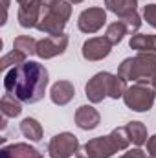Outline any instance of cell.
Listing matches in <instances>:
<instances>
[{
  "instance_id": "6da1fadb",
  "label": "cell",
  "mask_w": 156,
  "mask_h": 158,
  "mask_svg": "<svg viewBox=\"0 0 156 158\" xmlns=\"http://www.w3.org/2000/svg\"><path fill=\"white\" fill-rule=\"evenodd\" d=\"M48 83H50V74L46 66L37 61H26L6 72L4 88L7 94L15 96L22 103L33 105L44 98Z\"/></svg>"
},
{
  "instance_id": "7a4b0ae2",
  "label": "cell",
  "mask_w": 156,
  "mask_h": 158,
  "mask_svg": "<svg viewBox=\"0 0 156 158\" xmlns=\"http://www.w3.org/2000/svg\"><path fill=\"white\" fill-rule=\"evenodd\" d=\"M117 76L125 81L153 85V77L156 76V52H138V55L123 59L117 68Z\"/></svg>"
},
{
  "instance_id": "3957f363",
  "label": "cell",
  "mask_w": 156,
  "mask_h": 158,
  "mask_svg": "<svg viewBox=\"0 0 156 158\" xmlns=\"http://www.w3.org/2000/svg\"><path fill=\"white\" fill-rule=\"evenodd\" d=\"M70 15H72L70 0H51L42 7L37 30L46 35H61L70 20Z\"/></svg>"
},
{
  "instance_id": "277c9868",
  "label": "cell",
  "mask_w": 156,
  "mask_h": 158,
  "mask_svg": "<svg viewBox=\"0 0 156 158\" xmlns=\"http://www.w3.org/2000/svg\"><path fill=\"white\" fill-rule=\"evenodd\" d=\"M156 99V88L149 83H132L123 94V103L134 112H147L153 109Z\"/></svg>"
},
{
  "instance_id": "5b68a950",
  "label": "cell",
  "mask_w": 156,
  "mask_h": 158,
  "mask_svg": "<svg viewBox=\"0 0 156 158\" xmlns=\"http://www.w3.org/2000/svg\"><path fill=\"white\" fill-rule=\"evenodd\" d=\"M117 153V147L114 145L110 136H97L88 140L86 143L79 145L76 158H110Z\"/></svg>"
},
{
  "instance_id": "8992f818",
  "label": "cell",
  "mask_w": 156,
  "mask_h": 158,
  "mask_svg": "<svg viewBox=\"0 0 156 158\" xmlns=\"http://www.w3.org/2000/svg\"><path fill=\"white\" fill-rule=\"evenodd\" d=\"M79 149V140L72 132H59L48 143L50 158H70Z\"/></svg>"
},
{
  "instance_id": "52a82bcc",
  "label": "cell",
  "mask_w": 156,
  "mask_h": 158,
  "mask_svg": "<svg viewBox=\"0 0 156 158\" xmlns=\"http://www.w3.org/2000/svg\"><path fill=\"white\" fill-rule=\"evenodd\" d=\"M18 2V24L20 28H37L42 15V7L51 0H17Z\"/></svg>"
},
{
  "instance_id": "ba28073f",
  "label": "cell",
  "mask_w": 156,
  "mask_h": 158,
  "mask_svg": "<svg viewBox=\"0 0 156 158\" xmlns=\"http://www.w3.org/2000/svg\"><path fill=\"white\" fill-rule=\"evenodd\" d=\"M68 35L61 33V35H48L44 39L37 42V55L40 59H53L57 55H63L68 48Z\"/></svg>"
},
{
  "instance_id": "9c48e42d",
  "label": "cell",
  "mask_w": 156,
  "mask_h": 158,
  "mask_svg": "<svg viewBox=\"0 0 156 158\" xmlns=\"http://www.w3.org/2000/svg\"><path fill=\"white\" fill-rule=\"evenodd\" d=\"M107 24V11L103 7H88L79 13L77 26L83 33H96Z\"/></svg>"
},
{
  "instance_id": "30bf717a",
  "label": "cell",
  "mask_w": 156,
  "mask_h": 158,
  "mask_svg": "<svg viewBox=\"0 0 156 158\" xmlns=\"http://www.w3.org/2000/svg\"><path fill=\"white\" fill-rule=\"evenodd\" d=\"M110 88V72H99L84 85V94L90 103H101L105 98H109Z\"/></svg>"
},
{
  "instance_id": "8fae6325",
  "label": "cell",
  "mask_w": 156,
  "mask_h": 158,
  "mask_svg": "<svg viewBox=\"0 0 156 158\" xmlns=\"http://www.w3.org/2000/svg\"><path fill=\"white\" fill-rule=\"evenodd\" d=\"M112 52V44L107 37H92V39L84 40L81 53L86 61H101L105 57H109Z\"/></svg>"
},
{
  "instance_id": "7c38bea8",
  "label": "cell",
  "mask_w": 156,
  "mask_h": 158,
  "mask_svg": "<svg viewBox=\"0 0 156 158\" xmlns=\"http://www.w3.org/2000/svg\"><path fill=\"white\" fill-rule=\"evenodd\" d=\"M99 123H101V116H99L97 109H94L92 105H81L76 110V125L79 129L94 131Z\"/></svg>"
},
{
  "instance_id": "4fadbf2b",
  "label": "cell",
  "mask_w": 156,
  "mask_h": 158,
  "mask_svg": "<svg viewBox=\"0 0 156 158\" xmlns=\"http://www.w3.org/2000/svg\"><path fill=\"white\" fill-rule=\"evenodd\" d=\"M76 96V88L70 81H57L51 85V90H50V99L59 105V107H64L68 105Z\"/></svg>"
},
{
  "instance_id": "5bb4252c",
  "label": "cell",
  "mask_w": 156,
  "mask_h": 158,
  "mask_svg": "<svg viewBox=\"0 0 156 158\" xmlns=\"http://www.w3.org/2000/svg\"><path fill=\"white\" fill-rule=\"evenodd\" d=\"M0 158H44L39 153V149L31 147L30 143H11L4 145L0 151Z\"/></svg>"
},
{
  "instance_id": "9a60e30c",
  "label": "cell",
  "mask_w": 156,
  "mask_h": 158,
  "mask_svg": "<svg viewBox=\"0 0 156 158\" xmlns=\"http://www.w3.org/2000/svg\"><path fill=\"white\" fill-rule=\"evenodd\" d=\"M105 6L110 13H114L116 17H125L132 11H136L138 7V0H105Z\"/></svg>"
},
{
  "instance_id": "2e32d148",
  "label": "cell",
  "mask_w": 156,
  "mask_h": 158,
  "mask_svg": "<svg viewBox=\"0 0 156 158\" xmlns=\"http://www.w3.org/2000/svg\"><path fill=\"white\" fill-rule=\"evenodd\" d=\"M129 46L136 52H156V37L149 33H136L130 37Z\"/></svg>"
},
{
  "instance_id": "e0dca14e",
  "label": "cell",
  "mask_w": 156,
  "mask_h": 158,
  "mask_svg": "<svg viewBox=\"0 0 156 158\" xmlns=\"http://www.w3.org/2000/svg\"><path fill=\"white\" fill-rule=\"evenodd\" d=\"M22 101L20 99H17L15 96H11V94H4L2 96V99H0V109H2V114L6 116V118H17V116H20V112H22V105H20Z\"/></svg>"
},
{
  "instance_id": "ac0fdd59",
  "label": "cell",
  "mask_w": 156,
  "mask_h": 158,
  "mask_svg": "<svg viewBox=\"0 0 156 158\" xmlns=\"http://www.w3.org/2000/svg\"><path fill=\"white\" fill-rule=\"evenodd\" d=\"M20 132L26 138H30L31 142H39L40 138H42V134H44L42 125L35 118H24L22 119L20 121Z\"/></svg>"
},
{
  "instance_id": "d6986e66",
  "label": "cell",
  "mask_w": 156,
  "mask_h": 158,
  "mask_svg": "<svg viewBox=\"0 0 156 158\" xmlns=\"http://www.w3.org/2000/svg\"><path fill=\"white\" fill-rule=\"evenodd\" d=\"M127 129H129V134H130V140L136 147H142L143 143H147L149 136H147V127L142 123V121H129L127 123Z\"/></svg>"
},
{
  "instance_id": "ffe728a7",
  "label": "cell",
  "mask_w": 156,
  "mask_h": 158,
  "mask_svg": "<svg viewBox=\"0 0 156 158\" xmlns=\"http://www.w3.org/2000/svg\"><path fill=\"white\" fill-rule=\"evenodd\" d=\"M37 42L39 40H35L30 35H18L13 40V50H18L26 55H37Z\"/></svg>"
},
{
  "instance_id": "44dd1931",
  "label": "cell",
  "mask_w": 156,
  "mask_h": 158,
  "mask_svg": "<svg viewBox=\"0 0 156 158\" xmlns=\"http://www.w3.org/2000/svg\"><path fill=\"white\" fill-rule=\"evenodd\" d=\"M129 33V30H127V26L121 22V20H116V22H112V24H109V28H107V33H105V37L110 40V44L112 46H116L119 44L123 37Z\"/></svg>"
},
{
  "instance_id": "7402d4cb",
  "label": "cell",
  "mask_w": 156,
  "mask_h": 158,
  "mask_svg": "<svg viewBox=\"0 0 156 158\" xmlns=\"http://www.w3.org/2000/svg\"><path fill=\"white\" fill-rule=\"evenodd\" d=\"M109 136L112 138V142H114V145L117 147V151H125V149L132 143L127 125H125V127H116V129H114Z\"/></svg>"
},
{
  "instance_id": "603a6c76",
  "label": "cell",
  "mask_w": 156,
  "mask_h": 158,
  "mask_svg": "<svg viewBox=\"0 0 156 158\" xmlns=\"http://www.w3.org/2000/svg\"><path fill=\"white\" fill-rule=\"evenodd\" d=\"M26 57H28L26 53H22V52H18V50H13V52L6 53V55L0 59V68H2V70H7L9 66H18V64H22V63L28 61Z\"/></svg>"
},
{
  "instance_id": "cb8c5ba5",
  "label": "cell",
  "mask_w": 156,
  "mask_h": 158,
  "mask_svg": "<svg viewBox=\"0 0 156 158\" xmlns=\"http://www.w3.org/2000/svg\"><path fill=\"white\" fill-rule=\"evenodd\" d=\"M125 26H127V30H129V33H136L138 30H140V26H142V17L138 15V11H132V13H129V15H125V17H121L119 19Z\"/></svg>"
},
{
  "instance_id": "d4e9b609",
  "label": "cell",
  "mask_w": 156,
  "mask_h": 158,
  "mask_svg": "<svg viewBox=\"0 0 156 158\" xmlns=\"http://www.w3.org/2000/svg\"><path fill=\"white\" fill-rule=\"evenodd\" d=\"M143 19L147 20L149 26H153L156 30V4H147L143 7Z\"/></svg>"
},
{
  "instance_id": "484cf974",
  "label": "cell",
  "mask_w": 156,
  "mask_h": 158,
  "mask_svg": "<svg viewBox=\"0 0 156 158\" xmlns=\"http://www.w3.org/2000/svg\"><path fill=\"white\" fill-rule=\"evenodd\" d=\"M119 158H149L140 147H134V149H130V151H127V153H123Z\"/></svg>"
},
{
  "instance_id": "4316f807",
  "label": "cell",
  "mask_w": 156,
  "mask_h": 158,
  "mask_svg": "<svg viewBox=\"0 0 156 158\" xmlns=\"http://www.w3.org/2000/svg\"><path fill=\"white\" fill-rule=\"evenodd\" d=\"M147 151H149V155H156V134L147 140Z\"/></svg>"
},
{
  "instance_id": "83f0119b",
  "label": "cell",
  "mask_w": 156,
  "mask_h": 158,
  "mask_svg": "<svg viewBox=\"0 0 156 158\" xmlns=\"http://www.w3.org/2000/svg\"><path fill=\"white\" fill-rule=\"evenodd\" d=\"M2 4H4V19L0 20V24H6V20H7V9H9V0H2Z\"/></svg>"
},
{
  "instance_id": "f1b7e54d",
  "label": "cell",
  "mask_w": 156,
  "mask_h": 158,
  "mask_svg": "<svg viewBox=\"0 0 156 158\" xmlns=\"http://www.w3.org/2000/svg\"><path fill=\"white\" fill-rule=\"evenodd\" d=\"M72 4H81V2H84V0H70Z\"/></svg>"
},
{
  "instance_id": "f546056e",
  "label": "cell",
  "mask_w": 156,
  "mask_h": 158,
  "mask_svg": "<svg viewBox=\"0 0 156 158\" xmlns=\"http://www.w3.org/2000/svg\"><path fill=\"white\" fill-rule=\"evenodd\" d=\"M153 86H154V88H156V76H154V77H153Z\"/></svg>"
},
{
  "instance_id": "4dcf8cb0",
  "label": "cell",
  "mask_w": 156,
  "mask_h": 158,
  "mask_svg": "<svg viewBox=\"0 0 156 158\" xmlns=\"http://www.w3.org/2000/svg\"><path fill=\"white\" fill-rule=\"evenodd\" d=\"M149 158H156V155H149Z\"/></svg>"
},
{
  "instance_id": "1f68e13d",
  "label": "cell",
  "mask_w": 156,
  "mask_h": 158,
  "mask_svg": "<svg viewBox=\"0 0 156 158\" xmlns=\"http://www.w3.org/2000/svg\"><path fill=\"white\" fill-rule=\"evenodd\" d=\"M154 37H156V35H154Z\"/></svg>"
}]
</instances>
